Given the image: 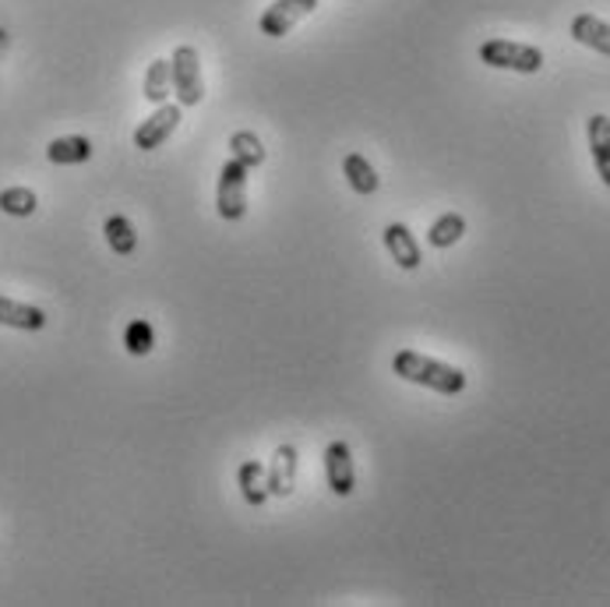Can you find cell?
Here are the masks:
<instances>
[{"label": "cell", "instance_id": "44dd1931", "mask_svg": "<svg viewBox=\"0 0 610 607\" xmlns=\"http://www.w3.org/2000/svg\"><path fill=\"white\" fill-rule=\"evenodd\" d=\"M152 347H156V329H152V325H148L145 318L131 321L127 332H124V350L135 353V357H145V353H152Z\"/></svg>", "mask_w": 610, "mask_h": 607}, {"label": "cell", "instance_id": "d6986e66", "mask_svg": "<svg viewBox=\"0 0 610 607\" xmlns=\"http://www.w3.org/2000/svg\"><path fill=\"white\" fill-rule=\"evenodd\" d=\"M230 153L236 162H244V167H261L265 162V145L261 138L255 135V131H236V135L230 138Z\"/></svg>", "mask_w": 610, "mask_h": 607}, {"label": "cell", "instance_id": "ffe728a7", "mask_svg": "<svg viewBox=\"0 0 610 607\" xmlns=\"http://www.w3.org/2000/svg\"><path fill=\"white\" fill-rule=\"evenodd\" d=\"M36 191L33 187H8V191H0V213H8V216H33L36 213Z\"/></svg>", "mask_w": 610, "mask_h": 607}, {"label": "cell", "instance_id": "9c48e42d", "mask_svg": "<svg viewBox=\"0 0 610 607\" xmlns=\"http://www.w3.org/2000/svg\"><path fill=\"white\" fill-rule=\"evenodd\" d=\"M381 241H385V251H389L392 262L399 265V269H406V272L420 269V247H416L410 227H403V223L385 227Z\"/></svg>", "mask_w": 610, "mask_h": 607}, {"label": "cell", "instance_id": "e0dca14e", "mask_svg": "<svg viewBox=\"0 0 610 607\" xmlns=\"http://www.w3.org/2000/svg\"><path fill=\"white\" fill-rule=\"evenodd\" d=\"M102 233H107V244L113 255H131V251L138 247V233H135V227H131L127 216H110Z\"/></svg>", "mask_w": 610, "mask_h": 607}, {"label": "cell", "instance_id": "52a82bcc", "mask_svg": "<svg viewBox=\"0 0 610 607\" xmlns=\"http://www.w3.org/2000/svg\"><path fill=\"white\" fill-rule=\"evenodd\" d=\"M325 477H329V487L339 498H350L356 487V466H353V452L346 441H332L325 449Z\"/></svg>", "mask_w": 610, "mask_h": 607}, {"label": "cell", "instance_id": "ac0fdd59", "mask_svg": "<svg viewBox=\"0 0 610 607\" xmlns=\"http://www.w3.org/2000/svg\"><path fill=\"white\" fill-rule=\"evenodd\" d=\"M170 85H173V68H170V61H152L148 64V71H145V99L148 102H159L170 96Z\"/></svg>", "mask_w": 610, "mask_h": 607}, {"label": "cell", "instance_id": "5bb4252c", "mask_svg": "<svg viewBox=\"0 0 610 607\" xmlns=\"http://www.w3.org/2000/svg\"><path fill=\"white\" fill-rule=\"evenodd\" d=\"M342 177H346V184L356 191V195H364V198L375 195V191L381 187L378 170L370 167L361 153H346V159H342Z\"/></svg>", "mask_w": 610, "mask_h": 607}, {"label": "cell", "instance_id": "7a4b0ae2", "mask_svg": "<svg viewBox=\"0 0 610 607\" xmlns=\"http://www.w3.org/2000/svg\"><path fill=\"white\" fill-rule=\"evenodd\" d=\"M480 61L487 68L537 75V71L544 68V50L529 47V43H515V39H487V43H480Z\"/></svg>", "mask_w": 610, "mask_h": 607}, {"label": "cell", "instance_id": "9a60e30c", "mask_svg": "<svg viewBox=\"0 0 610 607\" xmlns=\"http://www.w3.org/2000/svg\"><path fill=\"white\" fill-rule=\"evenodd\" d=\"M47 159L57 167H78V162L93 159V142L82 135H68V138H53L47 145Z\"/></svg>", "mask_w": 610, "mask_h": 607}, {"label": "cell", "instance_id": "30bf717a", "mask_svg": "<svg viewBox=\"0 0 610 607\" xmlns=\"http://www.w3.org/2000/svg\"><path fill=\"white\" fill-rule=\"evenodd\" d=\"M589 135V153H593V167H597L600 181L610 187V117L607 113H593L586 124Z\"/></svg>", "mask_w": 610, "mask_h": 607}, {"label": "cell", "instance_id": "8992f818", "mask_svg": "<svg viewBox=\"0 0 610 607\" xmlns=\"http://www.w3.org/2000/svg\"><path fill=\"white\" fill-rule=\"evenodd\" d=\"M181 110H184V107H167V102H159L156 113L148 117V121L138 124V131H135V149L156 153L159 145L167 142V138L173 135V131H176V124H181Z\"/></svg>", "mask_w": 610, "mask_h": 607}, {"label": "cell", "instance_id": "3957f363", "mask_svg": "<svg viewBox=\"0 0 610 607\" xmlns=\"http://www.w3.org/2000/svg\"><path fill=\"white\" fill-rule=\"evenodd\" d=\"M216 209L227 223H236L247 213V167L236 162L233 156L222 162L219 170V187H216Z\"/></svg>", "mask_w": 610, "mask_h": 607}, {"label": "cell", "instance_id": "5b68a950", "mask_svg": "<svg viewBox=\"0 0 610 607\" xmlns=\"http://www.w3.org/2000/svg\"><path fill=\"white\" fill-rule=\"evenodd\" d=\"M318 8V0H272L269 8H265L261 14V36H269V39H282L290 33V28L307 19L310 11Z\"/></svg>", "mask_w": 610, "mask_h": 607}, {"label": "cell", "instance_id": "2e32d148", "mask_svg": "<svg viewBox=\"0 0 610 607\" xmlns=\"http://www.w3.org/2000/svg\"><path fill=\"white\" fill-rule=\"evenodd\" d=\"M463 233H466V216L444 213V216L438 219V223L427 230V244L438 247V251H444V247H452V244L463 241Z\"/></svg>", "mask_w": 610, "mask_h": 607}, {"label": "cell", "instance_id": "6da1fadb", "mask_svg": "<svg viewBox=\"0 0 610 607\" xmlns=\"http://www.w3.org/2000/svg\"><path fill=\"white\" fill-rule=\"evenodd\" d=\"M392 372L403 381L424 385V389H435L441 396H459L466 389V375L459 372V367L441 364V361L427 357V353H416V350H399L392 357Z\"/></svg>", "mask_w": 610, "mask_h": 607}, {"label": "cell", "instance_id": "7c38bea8", "mask_svg": "<svg viewBox=\"0 0 610 607\" xmlns=\"http://www.w3.org/2000/svg\"><path fill=\"white\" fill-rule=\"evenodd\" d=\"M0 325L22 329V332H39V329H47V311H39L33 304H19L11 298H0Z\"/></svg>", "mask_w": 610, "mask_h": 607}, {"label": "cell", "instance_id": "ba28073f", "mask_svg": "<svg viewBox=\"0 0 610 607\" xmlns=\"http://www.w3.org/2000/svg\"><path fill=\"white\" fill-rule=\"evenodd\" d=\"M296 466H301V459H296V449L290 446V441L272 452V463L265 466V477H269V495H276V498H290L293 495Z\"/></svg>", "mask_w": 610, "mask_h": 607}, {"label": "cell", "instance_id": "4fadbf2b", "mask_svg": "<svg viewBox=\"0 0 610 607\" xmlns=\"http://www.w3.org/2000/svg\"><path fill=\"white\" fill-rule=\"evenodd\" d=\"M236 484H241V498L251 509L269 501V477H265V463H258V459H247V463L236 470Z\"/></svg>", "mask_w": 610, "mask_h": 607}, {"label": "cell", "instance_id": "277c9868", "mask_svg": "<svg viewBox=\"0 0 610 607\" xmlns=\"http://www.w3.org/2000/svg\"><path fill=\"white\" fill-rule=\"evenodd\" d=\"M173 93L181 107H198L205 99V82H202V61H198V50L181 43V47L173 50Z\"/></svg>", "mask_w": 610, "mask_h": 607}, {"label": "cell", "instance_id": "8fae6325", "mask_svg": "<svg viewBox=\"0 0 610 607\" xmlns=\"http://www.w3.org/2000/svg\"><path fill=\"white\" fill-rule=\"evenodd\" d=\"M572 39L583 47L610 57V22L597 19V14H575L572 19Z\"/></svg>", "mask_w": 610, "mask_h": 607}]
</instances>
